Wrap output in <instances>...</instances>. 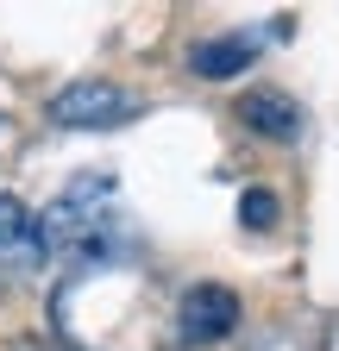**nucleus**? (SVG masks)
Masks as SVG:
<instances>
[{
    "mask_svg": "<svg viewBox=\"0 0 339 351\" xmlns=\"http://www.w3.org/2000/svg\"><path fill=\"white\" fill-rule=\"evenodd\" d=\"M113 207H119L113 176H75V182L45 207V219H38V245H45V257H63V263L107 257V245L119 239Z\"/></svg>",
    "mask_w": 339,
    "mask_h": 351,
    "instance_id": "nucleus-1",
    "label": "nucleus"
},
{
    "mask_svg": "<svg viewBox=\"0 0 339 351\" xmlns=\"http://www.w3.org/2000/svg\"><path fill=\"white\" fill-rule=\"evenodd\" d=\"M132 113H139V95L119 82H101V75H82L51 95V119L69 132H107V125H126Z\"/></svg>",
    "mask_w": 339,
    "mask_h": 351,
    "instance_id": "nucleus-2",
    "label": "nucleus"
},
{
    "mask_svg": "<svg viewBox=\"0 0 339 351\" xmlns=\"http://www.w3.org/2000/svg\"><path fill=\"white\" fill-rule=\"evenodd\" d=\"M45 263V245H38V213L19 195H0V276H32Z\"/></svg>",
    "mask_w": 339,
    "mask_h": 351,
    "instance_id": "nucleus-3",
    "label": "nucleus"
},
{
    "mask_svg": "<svg viewBox=\"0 0 339 351\" xmlns=\"http://www.w3.org/2000/svg\"><path fill=\"white\" fill-rule=\"evenodd\" d=\"M233 326H239V295H233V289H220V282L189 289V301H183V339H189V345H214V339H226Z\"/></svg>",
    "mask_w": 339,
    "mask_h": 351,
    "instance_id": "nucleus-4",
    "label": "nucleus"
},
{
    "mask_svg": "<svg viewBox=\"0 0 339 351\" xmlns=\"http://www.w3.org/2000/svg\"><path fill=\"white\" fill-rule=\"evenodd\" d=\"M239 125H251V132L270 138V145H295V138H302V107H295L283 88H245Z\"/></svg>",
    "mask_w": 339,
    "mask_h": 351,
    "instance_id": "nucleus-5",
    "label": "nucleus"
},
{
    "mask_svg": "<svg viewBox=\"0 0 339 351\" xmlns=\"http://www.w3.org/2000/svg\"><path fill=\"white\" fill-rule=\"evenodd\" d=\"M251 57H258V44H251L245 32H226V38H201L189 51V69L201 82H233V75L251 69Z\"/></svg>",
    "mask_w": 339,
    "mask_h": 351,
    "instance_id": "nucleus-6",
    "label": "nucleus"
},
{
    "mask_svg": "<svg viewBox=\"0 0 339 351\" xmlns=\"http://www.w3.org/2000/svg\"><path fill=\"white\" fill-rule=\"evenodd\" d=\"M277 213H283V201H277L270 189H245V195H239V226H251V232H270Z\"/></svg>",
    "mask_w": 339,
    "mask_h": 351,
    "instance_id": "nucleus-7",
    "label": "nucleus"
}]
</instances>
